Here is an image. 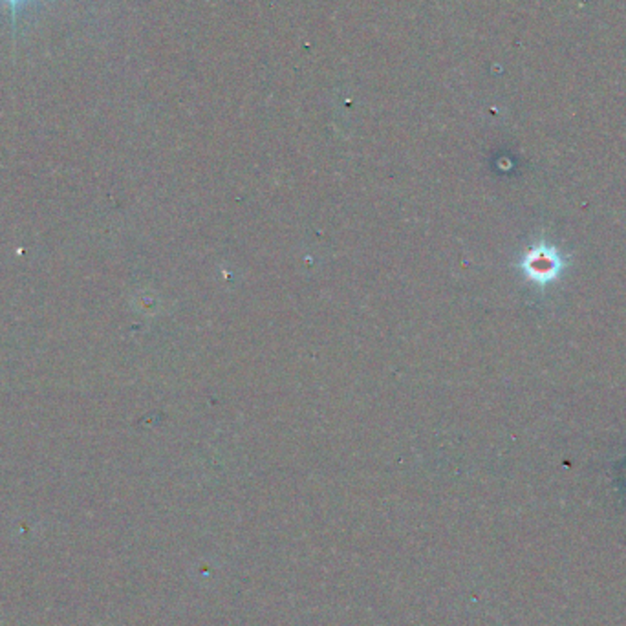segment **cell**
I'll list each match as a JSON object with an SVG mask.
<instances>
[{
	"mask_svg": "<svg viewBox=\"0 0 626 626\" xmlns=\"http://www.w3.org/2000/svg\"><path fill=\"white\" fill-rule=\"evenodd\" d=\"M568 264V258L555 246L537 244L524 255L520 267L524 275L537 286H546L557 280Z\"/></svg>",
	"mask_w": 626,
	"mask_h": 626,
	"instance_id": "obj_1",
	"label": "cell"
},
{
	"mask_svg": "<svg viewBox=\"0 0 626 626\" xmlns=\"http://www.w3.org/2000/svg\"><path fill=\"white\" fill-rule=\"evenodd\" d=\"M11 2H15V0H11Z\"/></svg>",
	"mask_w": 626,
	"mask_h": 626,
	"instance_id": "obj_2",
	"label": "cell"
}]
</instances>
